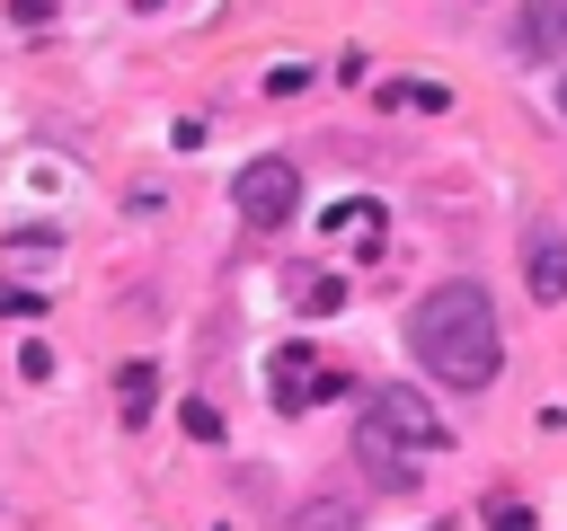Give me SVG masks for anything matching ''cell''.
<instances>
[{"label":"cell","mask_w":567,"mask_h":531,"mask_svg":"<svg viewBox=\"0 0 567 531\" xmlns=\"http://www.w3.org/2000/svg\"><path fill=\"white\" fill-rule=\"evenodd\" d=\"M523 283H532V301H567V230H532L523 239Z\"/></svg>","instance_id":"cell-5"},{"label":"cell","mask_w":567,"mask_h":531,"mask_svg":"<svg viewBox=\"0 0 567 531\" xmlns=\"http://www.w3.org/2000/svg\"><path fill=\"white\" fill-rule=\"evenodd\" d=\"M266 389H275V407H284V416H301V407L337 398V389H346V372H328L310 345H284V354H275V372H266Z\"/></svg>","instance_id":"cell-4"},{"label":"cell","mask_w":567,"mask_h":531,"mask_svg":"<svg viewBox=\"0 0 567 531\" xmlns=\"http://www.w3.org/2000/svg\"><path fill=\"white\" fill-rule=\"evenodd\" d=\"M487 531H532V504H496V513H487Z\"/></svg>","instance_id":"cell-12"},{"label":"cell","mask_w":567,"mask_h":531,"mask_svg":"<svg viewBox=\"0 0 567 531\" xmlns=\"http://www.w3.org/2000/svg\"><path fill=\"white\" fill-rule=\"evenodd\" d=\"M230 204H239L257 230H284V221L301 212V168H292V159H248L239 186H230Z\"/></svg>","instance_id":"cell-3"},{"label":"cell","mask_w":567,"mask_h":531,"mask_svg":"<svg viewBox=\"0 0 567 531\" xmlns=\"http://www.w3.org/2000/svg\"><path fill=\"white\" fill-rule=\"evenodd\" d=\"M292 531H363V513H354V496H319L292 513Z\"/></svg>","instance_id":"cell-7"},{"label":"cell","mask_w":567,"mask_h":531,"mask_svg":"<svg viewBox=\"0 0 567 531\" xmlns=\"http://www.w3.org/2000/svg\"><path fill=\"white\" fill-rule=\"evenodd\" d=\"M514 44H523L532 62H558V53H567V0H523Z\"/></svg>","instance_id":"cell-6"},{"label":"cell","mask_w":567,"mask_h":531,"mask_svg":"<svg viewBox=\"0 0 567 531\" xmlns=\"http://www.w3.org/2000/svg\"><path fill=\"white\" fill-rule=\"evenodd\" d=\"M292 301H301L310 319H328V310L346 301V283H337V274H301V283H292Z\"/></svg>","instance_id":"cell-8"},{"label":"cell","mask_w":567,"mask_h":531,"mask_svg":"<svg viewBox=\"0 0 567 531\" xmlns=\"http://www.w3.org/2000/svg\"><path fill=\"white\" fill-rule=\"evenodd\" d=\"M408 345H416V363H425L443 389H487L496 363H505L496 301H487L478 283H434V292L408 310Z\"/></svg>","instance_id":"cell-1"},{"label":"cell","mask_w":567,"mask_h":531,"mask_svg":"<svg viewBox=\"0 0 567 531\" xmlns=\"http://www.w3.org/2000/svg\"><path fill=\"white\" fill-rule=\"evenodd\" d=\"M177 425H186V434H195V442H213V434H221V416H213V407H204V398H186V407H177Z\"/></svg>","instance_id":"cell-11"},{"label":"cell","mask_w":567,"mask_h":531,"mask_svg":"<svg viewBox=\"0 0 567 531\" xmlns=\"http://www.w3.org/2000/svg\"><path fill=\"white\" fill-rule=\"evenodd\" d=\"M354 451H363V469H372L381 487H408V478H416V451H443V416H434L408 381H390V389L363 398Z\"/></svg>","instance_id":"cell-2"},{"label":"cell","mask_w":567,"mask_h":531,"mask_svg":"<svg viewBox=\"0 0 567 531\" xmlns=\"http://www.w3.org/2000/svg\"><path fill=\"white\" fill-rule=\"evenodd\" d=\"M390 106H425V115H434V106H443V88H434V80H399V88H390Z\"/></svg>","instance_id":"cell-10"},{"label":"cell","mask_w":567,"mask_h":531,"mask_svg":"<svg viewBox=\"0 0 567 531\" xmlns=\"http://www.w3.org/2000/svg\"><path fill=\"white\" fill-rule=\"evenodd\" d=\"M151 389H159V381H151V363H133V372H124V416H133V425L151 416Z\"/></svg>","instance_id":"cell-9"},{"label":"cell","mask_w":567,"mask_h":531,"mask_svg":"<svg viewBox=\"0 0 567 531\" xmlns=\"http://www.w3.org/2000/svg\"><path fill=\"white\" fill-rule=\"evenodd\" d=\"M558 106H567V71H558Z\"/></svg>","instance_id":"cell-14"},{"label":"cell","mask_w":567,"mask_h":531,"mask_svg":"<svg viewBox=\"0 0 567 531\" xmlns=\"http://www.w3.org/2000/svg\"><path fill=\"white\" fill-rule=\"evenodd\" d=\"M18 310H35V292L27 283H0V319H18Z\"/></svg>","instance_id":"cell-13"}]
</instances>
